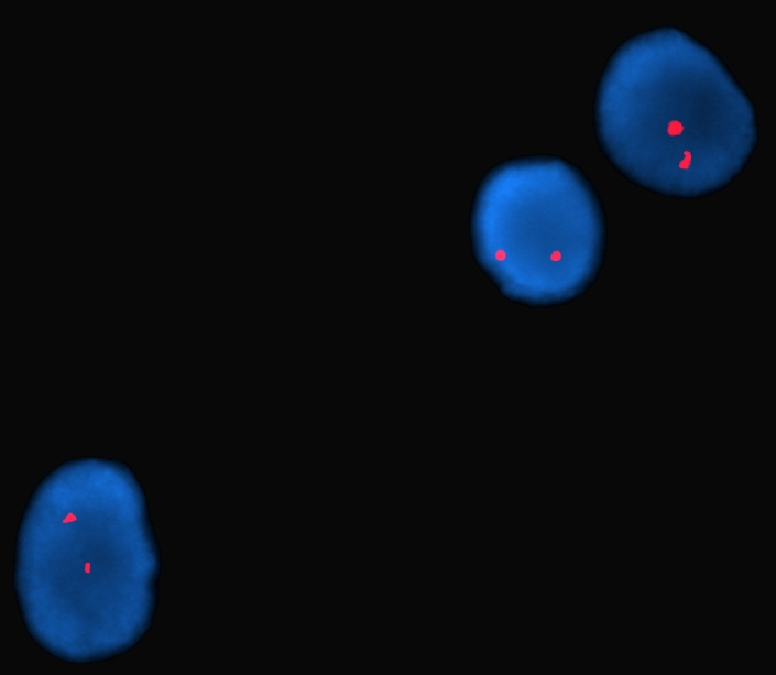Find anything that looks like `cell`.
<instances>
[{
    "mask_svg": "<svg viewBox=\"0 0 776 675\" xmlns=\"http://www.w3.org/2000/svg\"><path fill=\"white\" fill-rule=\"evenodd\" d=\"M85 571H86V573H89V571H90V564H89V563H87V564L85 565Z\"/></svg>",
    "mask_w": 776,
    "mask_h": 675,
    "instance_id": "277c9868",
    "label": "cell"
},
{
    "mask_svg": "<svg viewBox=\"0 0 776 675\" xmlns=\"http://www.w3.org/2000/svg\"><path fill=\"white\" fill-rule=\"evenodd\" d=\"M74 520H76L75 514L68 513V514L63 519V523L66 524V523H68V522H70V521H74Z\"/></svg>",
    "mask_w": 776,
    "mask_h": 675,
    "instance_id": "3957f363",
    "label": "cell"
},
{
    "mask_svg": "<svg viewBox=\"0 0 776 675\" xmlns=\"http://www.w3.org/2000/svg\"><path fill=\"white\" fill-rule=\"evenodd\" d=\"M592 117L612 167L669 198L723 190L759 140L755 107L724 61L670 25L641 31L615 47L595 86Z\"/></svg>",
    "mask_w": 776,
    "mask_h": 675,
    "instance_id": "6da1fadb",
    "label": "cell"
},
{
    "mask_svg": "<svg viewBox=\"0 0 776 675\" xmlns=\"http://www.w3.org/2000/svg\"><path fill=\"white\" fill-rule=\"evenodd\" d=\"M474 261L506 300L568 304L595 282L606 251L605 210L589 177L555 154L510 157L480 179L469 216Z\"/></svg>",
    "mask_w": 776,
    "mask_h": 675,
    "instance_id": "7a4b0ae2",
    "label": "cell"
}]
</instances>
